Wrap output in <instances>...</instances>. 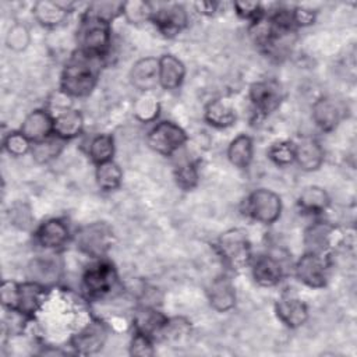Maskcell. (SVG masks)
I'll return each instance as SVG.
<instances>
[{"mask_svg":"<svg viewBox=\"0 0 357 357\" xmlns=\"http://www.w3.org/2000/svg\"><path fill=\"white\" fill-rule=\"evenodd\" d=\"M102 59L77 50L66 63L60 77V91L67 96L85 98L95 89Z\"/></svg>","mask_w":357,"mask_h":357,"instance_id":"obj_1","label":"cell"},{"mask_svg":"<svg viewBox=\"0 0 357 357\" xmlns=\"http://www.w3.org/2000/svg\"><path fill=\"white\" fill-rule=\"evenodd\" d=\"M47 287L26 280L22 283L14 280H3L0 289L1 304L8 311H15L28 319H32L43 307Z\"/></svg>","mask_w":357,"mask_h":357,"instance_id":"obj_2","label":"cell"},{"mask_svg":"<svg viewBox=\"0 0 357 357\" xmlns=\"http://www.w3.org/2000/svg\"><path fill=\"white\" fill-rule=\"evenodd\" d=\"M215 248L223 264L231 271H240L252 261L251 243L243 229L233 227L223 231L218 237Z\"/></svg>","mask_w":357,"mask_h":357,"instance_id":"obj_3","label":"cell"},{"mask_svg":"<svg viewBox=\"0 0 357 357\" xmlns=\"http://www.w3.org/2000/svg\"><path fill=\"white\" fill-rule=\"evenodd\" d=\"M77 248L91 257L102 258L114 243L113 229L106 222H91L81 226L73 236Z\"/></svg>","mask_w":357,"mask_h":357,"instance_id":"obj_4","label":"cell"},{"mask_svg":"<svg viewBox=\"0 0 357 357\" xmlns=\"http://www.w3.org/2000/svg\"><path fill=\"white\" fill-rule=\"evenodd\" d=\"M112 43V25L96 18L82 15L78 29V45L85 54L103 59Z\"/></svg>","mask_w":357,"mask_h":357,"instance_id":"obj_5","label":"cell"},{"mask_svg":"<svg viewBox=\"0 0 357 357\" xmlns=\"http://www.w3.org/2000/svg\"><path fill=\"white\" fill-rule=\"evenodd\" d=\"M244 213L254 222L272 225L280 218L282 198L272 190L257 188L245 198Z\"/></svg>","mask_w":357,"mask_h":357,"instance_id":"obj_6","label":"cell"},{"mask_svg":"<svg viewBox=\"0 0 357 357\" xmlns=\"http://www.w3.org/2000/svg\"><path fill=\"white\" fill-rule=\"evenodd\" d=\"M187 142L185 131L170 120L156 123L146 135L148 146L159 155L172 156Z\"/></svg>","mask_w":357,"mask_h":357,"instance_id":"obj_7","label":"cell"},{"mask_svg":"<svg viewBox=\"0 0 357 357\" xmlns=\"http://www.w3.org/2000/svg\"><path fill=\"white\" fill-rule=\"evenodd\" d=\"M329 258L326 254L305 251L294 265L298 282L311 289H322L328 283Z\"/></svg>","mask_w":357,"mask_h":357,"instance_id":"obj_8","label":"cell"},{"mask_svg":"<svg viewBox=\"0 0 357 357\" xmlns=\"http://www.w3.org/2000/svg\"><path fill=\"white\" fill-rule=\"evenodd\" d=\"M117 271L107 261L92 264L82 276V290L89 298H100L109 294L117 284Z\"/></svg>","mask_w":357,"mask_h":357,"instance_id":"obj_9","label":"cell"},{"mask_svg":"<svg viewBox=\"0 0 357 357\" xmlns=\"http://www.w3.org/2000/svg\"><path fill=\"white\" fill-rule=\"evenodd\" d=\"M107 340L106 325L96 318L86 322L78 332H75L70 339V346L77 354L88 356L95 354L102 350Z\"/></svg>","mask_w":357,"mask_h":357,"instance_id":"obj_10","label":"cell"},{"mask_svg":"<svg viewBox=\"0 0 357 357\" xmlns=\"http://www.w3.org/2000/svg\"><path fill=\"white\" fill-rule=\"evenodd\" d=\"M248 96L254 110L259 116H268L273 113L283 100L282 86L273 79L257 81L251 84Z\"/></svg>","mask_w":357,"mask_h":357,"instance_id":"obj_11","label":"cell"},{"mask_svg":"<svg viewBox=\"0 0 357 357\" xmlns=\"http://www.w3.org/2000/svg\"><path fill=\"white\" fill-rule=\"evenodd\" d=\"M346 105L342 100L332 96H322L314 102L311 116L321 131L331 132L346 117Z\"/></svg>","mask_w":357,"mask_h":357,"instance_id":"obj_12","label":"cell"},{"mask_svg":"<svg viewBox=\"0 0 357 357\" xmlns=\"http://www.w3.org/2000/svg\"><path fill=\"white\" fill-rule=\"evenodd\" d=\"M152 22L163 36L173 38L188 25V13L180 3L165 4L153 11Z\"/></svg>","mask_w":357,"mask_h":357,"instance_id":"obj_13","label":"cell"},{"mask_svg":"<svg viewBox=\"0 0 357 357\" xmlns=\"http://www.w3.org/2000/svg\"><path fill=\"white\" fill-rule=\"evenodd\" d=\"M70 238L71 234L67 223L59 218L47 219L35 230V241L45 250L63 248Z\"/></svg>","mask_w":357,"mask_h":357,"instance_id":"obj_14","label":"cell"},{"mask_svg":"<svg viewBox=\"0 0 357 357\" xmlns=\"http://www.w3.org/2000/svg\"><path fill=\"white\" fill-rule=\"evenodd\" d=\"M275 312L279 321L290 329L303 326L308 319V307L303 300L291 294H282L278 298Z\"/></svg>","mask_w":357,"mask_h":357,"instance_id":"obj_15","label":"cell"},{"mask_svg":"<svg viewBox=\"0 0 357 357\" xmlns=\"http://www.w3.org/2000/svg\"><path fill=\"white\" fill-rule=\"evenodd\" d=\"M130 82L141 93L152 92L159 85V59L149 56L137 60L130 71Z\"/></svg>","mask_w":357,"mask_h":357,"instance_id":"obj_16","label":"cell"},{"mask_svg":"<svg viewBox=\"0 0 357 357\" xmlns=\"http://www.w3.org/2000/svg\"><path fill=\"white\" fill-rule=\"evenodd\" d=\"M336 236L337 230L335 226L326 222H315L304 231L305 251L328 254V250L336 244Z\"/></svg>","mask_w":357,"mask_h":357,"instance_id":"obj_17","label":"cell"},{"mask_svg":"<svg viewBox=\"0 0 357 357\" xmlns=\"http://www.w3.org/2000/svg\"><path fill=\"white\" fill-rule=\"evenodd\" d=\"M53 123L54 116H52L49 110L35 109L25 116L20 131L33 144L53 134Z\"/></svg>","mask_w":357,"mask_h":357,"instance_id":"obj_18","label":"cell"},{"mask_svg":"<svg viewBox=\"0 0 357 357\" xmlns=\"http://www.w3.org/2000/svg\"><path fill=\"white\" fill-rule=\"evenodd\" d=\"M74 3H61L50 0H39L32 7V15L45 28L61 25L71 13Z\"/></svg>","mask_w":357,"mask_h":357,"instance_id":"obj_19","label":"cell"},{"mask_svg":"<svg viewBox=\"0 0 357 357\" xmlns=\"http://www.w3.org/2000/svg\"><path fill=\"white\" fill-rule=\"evenodd\" d=\"M325 159V152L318 139L304 137L294 142V162L304 172L318 170Z\"/></svg>","mask_w":357,"mask_h":357,"instance_id":"obj_20","label":"cell"},{"mask_svg":"<svg viewBox=\"0 0 357 357\" xmlns=\"http://www.w3.org/2000/svg\"><path fill=\"white\" fill-rule=\"evenodd\" d=\"M251 273L258 286L273 287L282 282L284 271L282 264L275 257L264 254L252 261Z\"/></svg>","mask_w":357,"mask_h":357,"instance_id":"obj_21","label":"cell"},{"mask_svg":"<svg viewBox=\"0 0 357 357\" xmlns=\"http://www.w3.org/2000/svg\"><path fill=\"white\" fill-rule=\"evenodd\" d=\"M208 301L211 307L218 312H226L236 305V289L233 282L227 276H219L212 280L208 287Z\"/></svg>","mask_w":357,"mask_h":357,"instance_id":"obj_22","label":"cell"},{"mask_svg":"<svg viewBox=\"0 0 357 357\" xmlns=\"http://www.w3.org/2000/svg\"><path fill=\"white\" fill-rule=\"evenodd\" d=\"M167 322V317L159 310L151 305L139 307L132 318L134 332H141L151 336L153 340L159 337L163 326Z\"/></svg>","mask_w":357,"mask_h":357,"instance_id":"obj_23","label":"cell"},{"mask_svg":"<svg viewBox=\"0 0 357 357\" xmlns=\"http://www.w3.org/2000/svg\"><path fill=\"white\" fill-rule=\"evenodd\" d=\"M185 77V66L172 53L159 57V86L166 91L177 89Z\"/></svg>","mask_w":357,"mask_h":357,"instance_id":"obj_24","label":"cell"},{"mask_svg":"<svg viewBox=\"0 0 357 357\" xmlns=\"http://www.w3.org/2000/svg\"><path fill=\"white\" fill-rule=\"evenodd\" d=\"M204 119L215 128H227L236 123L237 114L230 99L216 98L205 106Z\"/></svg>","mask_w":357,"mask_h":357,"instance_id":"obj_25","label":"cell"},{"mask_svg":"<svg viewBox=\"0 0 357 357\" xmlns=\"http://www.w3.org/2000/svg\"><path fill=\"white\" fill-rule=\"evenodd\" d=\"M84 131V116L77 109H66L54 116L53 134L64 141H70L81 135Z\"/></svg>","mask_w":357,"mask_h":357,"instance_id":"obj_26","label":"cell"},{"mask_svg":"<svg viewBox=\"0 0 357 357\" xmlns=\"http://www.w3.org/2000/svg\"><path fill=\"white\" fill-rule=\"evenodd\" d=\"M60 265L50 258H35L28 265V280L50 287L60 278Z\"/></svg>","mask_w":357,"mask_h":357,"instance_id":"obj_27","label":"cell"},{"mask_svg":"<svg viewBox=\"0 0 357 357\" xmlns=\"http://www.w3.org/2000/svg\"><path fill=\"white\" fill-rule=\"evenodd\" d=\"M254 156V142L247 134H240L227 146V159L237 169H247Z\"/></svg>","mask_w":357,"mask_h":357,"instance_id":"obj_28","label":"cell"},{"mask_svg":"<svg viewBox=\"0 0 357 357\" xmlns=\"http://www.w3.org/2000/svg\"><path fill=\"white\" fill-rule=\"evenodd\" d=\"M297 205L304 212L321 213L331 205V197L325 188L319 185H308L300 192Z\"/></svg>","mask_w":357,"mask_h":357,"instance_id":"obj_29","label":"cell"},{"mask_svg":"<svg viewBox=\"0 0 357 357\" xmlns=\"http://www.w3.org/2000/svg\"><path fill=\"white\" fill-rule=\"evenodd\" d=\"M66 142L67 141L59 138L54 134H52L50 137H47L42 141L33 142L32 148H31L32 159L39 165H46V163L54 160L57 156H60V153L63 152V149L66 146Z\"/></svg>","mask_w":357,"mask_h":357,"instance_id":"obj_30","label":"cell"},{"mask_svg":"<svg viewBox=\"0 0 357 357\" xmlns=\"http://www.w3.org/2000/svg\"><path fill=\"white\" fill-rule=\"evenodd\" d=\"M95 180L102 191H114L121 185L123 170L113 159L103 162L100 165H96Z\"/></svg>","mask_w":357,"mask_h":357,"instance_id":"obj_31","label":"cell"},{"mask_svg":"<svg viewBox=\"0 0 357 357\" xmlns=\"http://www.w3.org/2000/svg\"><path fill=\"white\" fill-rule=\"evenodd\" d=\"M89 159L95 165L112 160L114 155V139L110 134H98L95 135L88 145Z\"/></svg>","mask_w":357,"mask_h":357,"instance_id":"obj_32","label":"cell"},{"mask_svg":"<svg viewBox=\"0 0 357 357\" xmlns=\"http://www.w3.org/2000/svg\"><path fill=\"white\" fill-rule=\"evenodd\" d=\"M134 116L141 123H153L160 113V103L152 92L141 93L132 106Z\"/></svg>","mask_w":357,"mask_h":357,"instance_id":"obj_33","label":"cell"},{"mask_svg":"<svg viewBox=\"0 0 357 357\" xmlns=\"http://www.w3.org/2000/svg\"><path fill=\"white\" fill-rule=\"evenodd\" d=\"M123 4L124 1H95L88 6L84 15L112 25V21L123 15Z\"/></svg>","mask_w":357,"mask_h":357,"instance_id":"obj_34","label":"cell"},{"mask_svg":"<svg viewBox=\"0 0 357 357\" xmlns=\"http://www.w3.org/2000/svg\"><path fill=\"white\" fill-rule=\"evenodd\" d=\"M155 8L152 7L151 3L148 1H139V0H132V1H124L123 4V15L130 24H144L146 21H152Z\"/></svg>","mask_w":357,"mask_h":357,"instance_id":"obj_35","label":"cell"},{"mask_svg":"<svg viewBox=\"0 0 357 357\" xmlns=\"http://www.w3.org/2000/svg\"><path fill=\"white\" fill-rule=\"evenodd\" d=\"M174 180H176V184L178 188H181L184 191L194 190L199 180L197 166L190 160L181 162L174 170Z\"/></svg>","mask_w":357,"mask_h":357,"instance_id":"obj_36","label":"cell"},{"mask_svg":"<svg viewBox=\"0 0 357 357\" xmlns=\"http://www.w3.org/2000/svg\"><path fill=\"white\" fill-rule=\"evenodd\" d=\"M3 148L11 156H24L31 152L32 142L21 131H10L3 138Z\"/></svg>","mask_w":357,"mask_h":357,"instance_id":"obj_37","label":"cell"},{"mask_svg":"<svg viewBox=\"0 0 357 357\" xmlns=\"http://www.w3.org/2000/svg\"><path fill=\"white\" fill-rule=\"evenodd\" d=\"M31 43V32L24 24H14L6 35V46L13 52H24Z\"/></svg>","mask_w":357,"mask_h":357,"instance_id":"obj_38","label":"cell"},{"mask_svg":"<svg viewBox=\"0 0 357 357\" xmlns=\"http://www.w3.org/2000/svg\"><path fill=\"white\" fill-rule=\"evenodd\" d=\"M268 158L278 166H287L294 162V142L278 141L268 149Z\"/></svg>","mask_w":357,"mask_h":357,"instance_id":"obj_39","label":"cell"},{"mask_svg":"<svg viewBox=\"0 0 357 357\" xmlns=\"http://www.w3.org/2000/svg\"><path fill=\"white\" fill-rule=\"evenodd\" d=\"M130 354L131 356H139V357H151L155 354L153 347V339L145 333L134 332V336L130 342Z\"/></svg>","mask_w":357,"mask_h":357,"instance_id":"obj_40","label":"cell"},{"mask_svg":"<svg viewBox=\"0 0 357 357\" xmlns=\"http://www.w3.org/2000/svg\"><path fill=\"white\" fill-rule=\"evenodd\" d=\"M32 220H33V216H32L29 205H26L24 202H15L10 208V222L15 227L26 230L32 225Z\"/></svg>","mask_w":357,"mask_h":357,"instance_id":"obj_41","label":"cell"},{"mask_svg":"<svg viewBox=\"0 0 357 357\" xmlns=\"http://www.w3.org/2000/svg\"><path fill=\"white\" fill-rule=\"evenodd\" d=\"M233 8L236 11V14L245 20V21H257L259 20L262 15H265V11L261 6V3L258 1H236L233 3Z\"/></svg>","mask_w":357,"mask_h":357,"instance_id":"obj_42","label":"cell"},{"mask_svg":"<svg viewBox=\"0 0 357 357\" xmlns=\"http://www.w3.org/2000/svg\"><path fill=\"white\" fill-rule=\"evenodd\" d=\"M291 18L294 26H310L317 20V11L304 6H297L291 8Z\"/></svg>","mask_w":357,"mask_h":357,"instance_id":"obj_43","label":"cell"},{"mask_svg":"<svg viewBox=\"0 0 357 357\" xmlns=\"http://www.w3.org/2000/svg\"><path fill=\"white\" fill-rule=\"evenodd\" d=\"M194 7L202 15H213L218 11L219 3H215V1H198V3H194Z\"/></svg>","mask_w":357,"mask_h":357,"instance_id":"obj_44","label":"cell"}]
</instances>
